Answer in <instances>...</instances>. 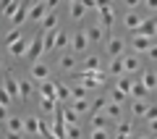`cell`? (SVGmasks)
<instances>
[{
    "label": "cell",
    "instance_id": "obj_1",
    "mask_svg": "<svg viewBox=\"0 0 157 139\" xmlns=\"http://www.w3.org/2000/svg\"><path fill=\"white\" fill-rule=\"evenodd\" d=\"M73 79H81L86 89H94L100 84H105V76L100 71H73Z\"/></svg>",
    "mask_w": 157,
    "mask_h": 139
},
{
    "label": "cell",
    "instance_id": "obj_48",
    "mask_svg": "<svg viewBox=\"0 0 157 139\" xmlns=\"http://www.w3.org/2000/svg\"><path fill=\"white\" fill-rule=\"evenodd\" d=\"M144 6L149 8V11H157V0H144Z\"/></svg>",
    "mask_w": 157,
    "mask_h": 139
},
{
    "label": "cell",
    "instance_id": "obj_35",
    "mask_svg": "<svg viewBox=\"0 0 157 139\" xmlns=\"http://www.w3.org/2000/svg\"><path fill=\"white\" fill-rule=\"evenodd\" d=\"M71 92H73V100H86V92L89 89L86 87H71Z\"/></svg>",
    "mask_w": 157,
    "mask_h": 139
},
{
    "label": "cell",
    "instance_id": "obj_41",
    "mask_svg": "<svg viewBox=\"0 0 157 139\" xmlns=\"http://www.w3.org/2000/svg\"><path fill=\"white\" fill-rule=\"evenodd\" d=\"M11 100H13V97L11 95H8V92H6V87H0V105H11Z\"/></svg>",
    "mask_w": 157,
    "mask_h": 139
},
{
    "label": "cell",
    "instance_id": "obj_21",
    "mask_svg": "<svg viewBox=\"0 0 157 139\" xmlns=\"http://www.w3.org/2000/svg\"><path fill=\"white\" fill-rule=\"evenodd\" d=\"M113 18H115V16H113V8H102V11H100V21H102L105 29L113 26Z\"/></svg>",
    "mask_w": 157,
    "mask_h": 139
},
{
    "label": "cell",
    "instance_id": "obj_24",
    "mask_svg": "<svg viewBox=\"0 0 157 139\" xmlns=\"http://www.w3.org/2000/svg\"><path fill=\"white\" fill-rule=\"evenodd\" d=\"M92 129H107V116H102V113H92Z\"/></svg>",
    "mask_w": 157,
    "mask_h": 139
},
{
    "label": "cell",
    "instance_id": "obj_12",
    "mask_svg": "<svg viewBox=\"0 0 157 139\" xmlns=\"http://www.w3.org/2000/svg\"><path fill=\"white\" fill-rule=\"evenodd\" d=\"M141 84H144V87L152 92V89L157 87V68H147V71L141 73Z\"/></svg>",
    "mask_w": 157,
    "mask_h": 139
},
{
    "label": "cell",
    "instance_id": "obj_18",
    "mask_svg": "<svg viewBox=\"0 0 157 139\" xmlns=\"http://www.w3.org/2000/svg\"><path fill=\"white\" fill-rule=\"evenodd\" d=\"M81 71H100V58L97 55H86L81 63Z\"/></svg>",
    "mask_w": 157,
    "mask_h": 139
},
{
    "label": "cell",
    "instance_id": "obj_6",
    "mask_svg": "<svg viewBox=\"0 0 157 139\" xmlns=\"http://www.w3.org/2000/svg\"><path fill=\"white\" fill-rule=\"evenodd\" d=\"M134 34H141V37H155V34H157V18H144L141 26L136 29Z\"/></svg>",
    "mask_w": 157,
    "mask_h": 139
},
{
    "label": "cell",
    "instance_id": "obj_9",
    "mask_svg": "<svg viewBox=\"0 0 157 139\" xmlns=\"http://www.w3.org/2000/svg\"><path fill=\"white\" fill-rule=\"evenodd\" d=\"M47 76H50V66H47V63H34V66H32V79H37V81H47Z\"/></svg>",
    "mask_w": 157,
    "mask_h": 139
},
{
    "label": "cell",
    "instance_id": "obj_19",
    "mask_svg": "<svg viewBox=\"0 0 157 139\" xmlns=\"http://www.w3.org/2000/svg\"><path fill=\"white\" fill-rule=\"evenodd\" d=\"M147 110H149V102H144V100L131 102V113H134V116H147Z\"/></svg>",
    "mask_w": 157,
    "mask_h": 139
},
{
    "label": "cell",
    "instance_id": "obj_34",
    "mask_svg": "<svg viewBox=\"0 0 157 139\" xmlns=\"http://www.w3.org/2000/svg\"><path fill=\"white\" fill-rule=\"evenodd\" d=\"M68 45H71V42H68V34L60 32V34H58V39H55V50H63V47H68Z\"/></svg>",
    "mask_w": 157,
    "mask_h": 139
},
{
    "label": "cell",
    "instance_id": "obj_20",
    "mask_svg": "<svg viewBox=\"0 0 157 139\" xmlns=\"http://www.w3.org/2000/svg\"><path fill=\"white\" fill-rule=\"evenodd\" d=\"M115 87L121 89L123 95H131V92H134V81H131L128 76H121V79H118V84H115Z\"/></svg>",
    "mask_w": 157,
    "mask_h": 139
},
{
    "label": "cell",
    "instance_id": "obj_45",
    "mask_svg": "<svg viewBox=\"0 0 157 139\" xmlns=\"http://www.w3.org/2000/svg\"><path fill=\"white\" fill-rule=\"evenodd\" d=\"M147 58H149V61H157V45H152L149 50H147Z\"/></svg>",
    "mask_w": 157,
    "mask_h": 139
},
{
    "label": "cell",
    "instance_id": "obj_55",
    "mask_svg": "<svg viewBox=\"0 0 157 139\" xmlns=\"http://www.w3.org/2000/svg\"><path fill=\"white\" fill-rule=\"evenodd\" d=\"M71 3H76V0H71Z\"/></svg>",
    "mask_w": 157,
    "mask_h": 139
},
{
    "label": "cell",
    "instance_id": "obj_3",
    "mask_svg": "<svg viewBox=\"0 0 157 139\" xmlns=\"http://www.w3.org/2000/svg\"><path fill=\"white\" fill-rule=\"evenodd\" d=\"M3 87H6V92L13 97V100H21V81H16L11 73H6V76H3Z\"/></svg>",
    "mask_w": 157,
    "mask_h": 139
},
{
    "label": "cell",
    "instance_id": "obj_43",
    "mask_svg": "<svg viewBox=\"0 0 157 139\" xmlns=\"http://www.w3.org/2000/svg\"><path fill=\"white\" fill-rule=\"evenodd\" d=\"M147 121H157V105H149V110H147Z\"/></svg>",
    "mask_w": 157,
    "mask_h": 139
},
{
    "label": "cell",
    "instance_id": "obj_44",
    "mask_svg": "<svg viewBox=\"0 0 157 139\" xmlns=\"http://www.w3.org/2000/svg\"><path fill=\"white\" fill-rule=\"evenodd\" d=\"M11 118H8V108L6 105H0V123H8Z\"/></svg>",
    "mask_w": 157,
    "mask_h": 139
},
{
    "label": "cell",
    "instance_id": "obj_4",
    "mask_svg": "<svg viewBox=\"0 0 157 139\" xmlns=\"http://www.w3.org/2000/svg\"><path fill=\"white\" fill-rule=\"evenodd\" d=\"M89 37H86V32H76L73 34V39H71V50L73 53H84L86 47H89Z\"/></svg>",
    "mask_w": 157,
    "mask_h": 139
},
{
    "label": "cell",
    "instance_id": "obj_22",
    "mask_svg": "<svg viewBox=\"0 0 157 139\" xmlns=\"http://www.w3.org/2000/svg\"><path fill=\"white\" fill-rule=\"evenodd\" d=\"M58 66H60L63 71H73V66H76V58H73L71 53H66V55L60 58V63H58Z\"/></svg>",
    "mask_w": 157,
    "mask_h": 139
},
{
    "label": "cell",
    "instance_id": "obj_5",
    "mask_svg": "<svg viewBox=\"0 0 157 139\" xmlns=\"http://www.w3.org/2000/svg\"><path fill=\"white\" fill-rule=\"evenodd\" d=\"M47 13H50V6L47 3H34L32 11H29V21H45Z\"/></svg>",
    "mask_w": 157,
    "mask_h": 139
},
{
    "label": "cell",
    "instance_id": "obj_38",
    "mask_svg": "<svg viewBox=\"0 0 157 139\" xmlns=\"http://www.w3.org/2000/svg\"><path fill=\"white\" fill-rule=\"evenodd\" d=\"M29 95H32V84H29V81H21V102H26Z\"/></svg>",
    "mask_w": 157,
    "mask_h": 139
},
{
    "label": "cell",
    "instance_id": "obj_33",
    "mask_svg": "<svg viewBox=\"0 0 157 139\" xmlns=\"http://www.w3.org/2000/svg\"><path fill=\"white\" fill-rule=\"evenodd\" d=\"M115 137H131V123H128V121H121V126H118Z\"/></svg>",
    "mask_w": 157,
    "mask_h": 139
},
{
    "label": "cell",
    "instance_id": "obj_2",
    "mask_svg": "<svg viewBox=\"0 0 157 139\" xmlns=\"http://www.w3.org/2000/svg\"><path fill=\"white\" fill-rule=\"evenodd\" d=\"M42 50H45V34H42V32H37V34H34V39H32V45H29V50H26V55H24V58H26V61H29V63L34 66V63H37V58L42 55Z\"/></svg>",
    "mask_w": 157,
    "mask_h": 139
},
{
    "label": "cell",
    "instance_id": "obj_49",
    "mask_svg": "<svg viewBox=\"0 0 157 139\" xmlns=\"http://www.w3.org/2000/svg\"><path fill=\"white\" fill-rule=\"evenodd\" d=\"M123 3H126V8H131V11H134V8L139 6V0H123Z\"/></svg>",
    "mask_w": 157,
    "mask_h": 139
},
{
    "label": "cell",
    "instance_id": "obj_8",
    "mask_svg": "<svg viewBox=\"0 0 157 139\" xmlns=\"http://www.w3.org/2000/svg\"><path fill=\"white\" fill-rule=\"evenodd\" d=\"M123 47H126V42L123 39H118V37H113V39H107V55L115 61L121 53H123Z\"/></svg>",
    "mask_w": 157,
    "mask_h": 139
},
{
    "label": "cell",
    "instance_id": "obj_10",
    "mask_svg": "<svg viewBox=\"0 0 157 139\" xmlns=\"http://www.w3.org/2000/svg\"><path fill=\"white\" fill-rule=\"evenodd\" d=\"M39 95L42 97H50V100H58V89H55V81H39Z\"/></svg>",
    "mask_w": 157,
    "mask_h": 139
},
{
    "label": "cell",
    "instance_id": "obj_47",
    "mask_svg": "<svg viewBox=\"0 0 157 139\" xmlns=\"http://www.w3.org/2000/svg\"><path fill=\"white\" fill-rule=\"evenodd\" d=\"M102 8H113L110 0H97V11H102Z\"/></svg>",
    "mask_w": 157,
    "mask_h": 139
},
{
    "label": "cell",
    "instance_id": "obj_28",
    "mask_svg": "<svg viewBox=\"0 0 157 139\" xmlns=\"http://www.w3.org/2000/svg\"><path fill=\"white\" fill-rule=\"evenodd\" d=\"M73 110L76 113H86V110H92V102L89 100H76L73 102Z\"/></svg>",
    "mask_w": 157,
    "mask_h": 139
},
{
    "label": "cell",
    "instance_id": "obj_26",
    "mask_svg": "<svg viewBox=\"0 0 157 139\" xmlns=\"http://www.w3.org/2000/svg\"><path fill=\"white\" fill-rule=\"evenodd\" d=\"M110 73H113V76H121V73H126V68H123V58H115V61H113Z\"/></svg>",
    "mask_w": 157,
    "mask_h": 139
},
{
    "label": "cell",
    "instance_id": "obj_32",
    "mask_svg": "<svg viewBox=\"0 0 157 139\" xmlns=\"http://www.w3.org/2000/svg\"><path fill=\"white\" fill-rule=\"evenodd\" d=\"M24 123H26V131H29V134H37V131H39V123H42V121H39V118H26Z\"/></svg>",
    "mask_w": 157,
    "mask_h": 139
},
{
    "label": "cell",
    "instance_id": "obj_11",
    "mask_svg": "<svg viewBox=\"0 0 157 139\" xmlns=\"http://www.w3.org/2000/svg\"><path fill=\"white\" fill-rule=\"evenodd\" d=\"M86 37H89V42H92V45L102 42V37H105V26H100V24H92V26L86 29Z\"/></svg>",
    "mask_w": 157,
    "mask_h": 139
},
{
    "label": "cell",
    "instance_id": "obj_23",
    "mask_svg": "<svg viewBox=\"0 0 157 139\" xmlns=\"http://www.w3.org/2000/svg\"><path fill=\"white\" fill-rule=\"evenodd\" d=\"M24 129H26L24 118H16V116H11V121H8V131H18V134H21Z\"/></svg>",
    "mask_w": 157,
    "mask_h": 139
},
{
    "label": "cell",
    "instance_id": "obj_51",
    "mask_svg": "<svg viewBox=\"0 0 157 139\" xmlns=\"http://www.w3.org/2000/svg\"><path fill=\"white\" fill-rule=\"evenodd\" d=\"M58 3H60V0H47V6H50V11H52V8L58 6Z\"/></svg>",
    "mask_w": 157,
    "mask_h": 139
},
{
    "label": "cell",
    "instance_id": "obj_16",
    "mask_svg": "<svg viewBox=\"0 0 157 139\" xmlns=\"http://www.w3.org/2000/svg\"><path fill=\"white\" fill-rule=\"evenodd\" d=\"M123 26H126V29H131V32H136V29L141 26V18L136 16L134 11H128V13H126V18H123Z\"/></svg>",
    "mask_w": 157,
    "mask_h": 139
},
{
    "label": "cell",
    "instance_id": "obj_29",
    "mask_svg": "<svg viewBox=\"0 0 157 139\" xmlns=\"http://www.w3.org/2000/svg\"><path fill=\"white\" fill-rule=\"evenodd\" d=\"M42 26H45L47 32H50V29H55V26H58V16H55V13H47L45 21H42Z\"/></svg>",
    "mask_w": 157,
    "mask_h": 139
},
{
    "label": "cell",
    "instance_id": "obj_54",
    "mask_svg": "<svg viewBox=\"0 0 157 139\" xmlns=\"http://www.w3.org/2000/svg\"><path fill=\"white\" fill-rule=\"evenodd\" d=\"M139 139H152V137H139Z\"/></svg>",
    "mask_w": 157,
    "mask_h": 139
},
{
    "label": "cell",
    "instance_id": "obj_42",
    "mask_svg": "<svg viewBox=\"0 0 157 139\" xmlns=\"http://www.w3.org/2000/svg\"><path fill=\"white\" fill-rule=\"evenodd\" d=\"M68 139H81V131H78V126H68Z\"/></svg>",
    "mask_w": 157,
    "mask_h": 139
},
{
    "label": "cell",
    "instance_id": "obj_13",
    "mask_svg": "<svg viewBox=\"0 0 157 139\" xmlns=\"http://www.w3.org/2000/svg\"><path fill=\"white\" fill-rule=\"evenodd\" d=\"M123 68H126V73H134V71H139V68H141L139 55H123Z\"/></svg>",
    "mask_w": 157,
    "mask_h": 139
},
{
    "label": "cell",
    "instance_id": "obj_40",
    "mask_svg": "<svg viewBox=\"0 0 157 139\" xmlns=\"http://www.w3.org/2000/svg\"><path fill=\"white\" fill-rule=\"evenodd\" d=\"M110 97H113V102H118V105H121V102H123L126 100V97H128V95H123V92H121V89H113V92H110Z\"/></svg>",
    "mask_w": 157,
    "mask_h": 139
},
{
    "label": "cell",
    "instance_id": "obj_31",
    "mask_svg": "<svg viewBox=\"0 0 157 139\" xmlns=\"http://www.w3.org/2000/svg\"><path fill=\"white\" fill-rule=\"evenodd\" d=\"M39 108H42L45 113H52V110L58 108V100H50V97H42V105H39Z\"/></svg>",
    "mask_w": 157,
    "mask_h": 139
},
{
    "label": "cell",
    "instance_id": "obj_52",
    "mask_svg": "<svg viewBox=\"0 0 157 139\" xmlns=\"http://www.w3.org/2000/svg\"><path fill=\"white\" fill-rule=\"evenodd\" d=\"M115 139H139V137H134V134H131V137H115Z\"/></svg>",
    "mask_w": 157,
    "mask_h": 139
},
{
    "label": "cell",
    "instance_id": "obj_17",
    "mask_svg": "<svg viewBox=\"0 0 157 139\" xmlns=\"http://www.w3.org/2000/svg\"><path fill=\"white\" fill-rule=\"evenodd\" d=\"M86 11H89V8L84 6V0H76V3H71V16L76 18V21H78V18H84Z\"/></svg>",
    "mask_w": 157,
    "mask_h": 139
},
{
    "label": "cell",
    "instance_id": "obj_7",
    "mask_svg": "<svg viewBox=\"0 0 157 139\" xmlns=\"http://www.w3.org/2000/svg\"><path fill=\"white\" fill-rule=\"evenodd\" d=\"M152 42L155 39L152 37H141V34H134V42H131V47H134V53H144L152 47Z\"/></svg>",
    "mask_w": 157,
    "mask_h": 139
},
{
    "label": "cell",
    "instance_id": "obj_46",
    "mask_svg": "<svg viewBox=\"0 0 157 139\" xmlns=\"http://www.w3.org/2000/svg\"><path fill=\"white\" fill-rule=\"evenodd\" d=\"M6 139H24V137L18 131H8V129H6Z\"/></svg>",
    "mask_w": 157,
    "mask_h": 139
},
{
    "label": "cell",
    "instance_id": "obj_15",
    "mask_svg": "<svg viewBox=\"0 0 157 139\" xmlns=\"http://www.w3.org/2000/svg\"><path fill=\"white\" fill-rule=\"evenodd\" d=\"M29 11H32V8H29L26 6V3H21V8H18V13H16V16H13V26H21V24L24 21H29Z\"/></svg>",
    "mask_w": 157,
    "mask_h": 139
},
{
    "label": "cell",
    "instance_id": "obj_50",
    "mask_svg": "<svg viewBox=\"0 0 157 139\" xmlns=\"http://www.w3.org/2000/svg\"><path fill=\"white\" fill-rule=\"evenodd\" d=\"M149 131H152V134H157V121H152V123H149Z\"/></svg>",
    "mask_w": 157,
    "mask_h": 139
},
{
    "label": "cell",
    "instance_id": "obj_27",
    "mask_svg": "<svg viewBox=\"0 0 157 139\" xmlns=\"http://www.w3.org/2000/svg\"><path fill=\"white\" fill-rule=\"evenodd\" d=\"M147 92H149V89H147L141 81H136V84H134V92H131V97H134V100H141V97H144Z\"/></svg>",
    "mask_w": 157,
    "mask_h": 139
},
{
    "label": "cell",
    "instance_id": "obj_36",
    "mask_svg": "<svg viewBox=\"0 0 157 139\" xmlns=\"http://www.w3.org/2000/svg\"><path fill=\"white\" fill-rule=\"evenodd\" d=\"M105 110H107V118H121V105H118V102H113V105H107Z\"/></svg>",
    "mask_w": 157,
    "mask_h": 139
},
{
    "label": "cell",
    "instance_id": "obj_53",
    "mask_svg": "<svg viewBox=\"0 0 157 139\" xmlns=\"http://www.w3.org/2000/svg\"><path fill=\"white\" fill-rule=\"evenodd\" d=\"M34 3H47V0H34Z\"/></svg>",
    "mask_w": 157,
    "mask_h": 139
},
{
    "label": "cell",
    "instance_id": "obj_37",
    "mask_svg": "<svg viewBox=\"0 0 157 139\" xmlns=\"http://www.w3.org/2000/svg\"><path fill=\"white\" fill-rule=\"evenodd\" d=\"M92 139H110L107 129H92Z\"/></svg>",
    "mask_w": 157,
    "mask_h": 139
},
{
    "label": "cell",
    "instance_id": "obj_14",
    "mask_svg": "<svg viewBox=\"0 0 157 139\" xmlns=\"http://www.w3.org/2000/svg\"><path fill=\"white\" fill-rule=\"evenodd\" d=\"M29 45H32V42H26V39H18L16 45H11V47H8V50H11L13 58H24V55H26V50H29Z\"/></svg>",
    "mask_w": 157,
    "mask_h": 139
},
{
    "label": "cell",
    "instance_id": "obj_25",
    "mask_svg": "<svg viewBox=\"0 0 157 139\" xmlns=\"http://www.w3.org/2000/svg\"><path fill=\"white\" fill-rule=\"evenodd\" d=\"M63 116H66V123H68V126H76V121H78V113L73 110V108H66V105H63Z\"/></svg>",
    "mask_w": 157,
    "mask_h": 139
},
{
    "label": "cell",
    "instance_id": "obj_39",
    "mask_svg": "<svg viewBox=\"0 0 157 139\" xmlns=\"http://www.w3.org/2000/svg\"><path fill=\"white\" fill-rule=\"evenodd\" d=\"M102 108H107V100H105V97H97V100L92 102V113H100Z\"/></svg>",
    "mask_w": 157,
    "mask_h": 139
},
{
    "label": "cell",
    "instance_id": "obj_30",
    "mask_svg": "<svg viewBox=\"0 0 157 139\" xmlns=\"http://www.w3.org/2000/svg\"><path fill=\"white\" fill-rule=\"evenodd\" d=\"M18 39H24L21 29H13V32H11V34H8V37H6V45H8V47H11V45H16Z\"/></svg>",
    "mask_w": 157,
    "mask_h": 139
}]
</instances>
